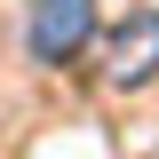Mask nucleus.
I'll list each match as a JSON object with an SVG mask.
<instances>
[{"instance_id":"obj_2","label":"nucleus","mask_w":159,"mask_h":159,"mask_svg":"<svg viewBox=\"0 0 159 159\" xmlns=\"http://www.w3.org/2000/svg\"><path fill=\"white\" fill-rule=\"evenodd\" d=\"M96 40V0H32V56L40 64H72Z\"/></svg>"},{"instance_id":"obj_1","label":"nucleus","mask_w":159,"mask_h":159,"mask_svg":"<svg viewBox=\"0 0 159 159\" xmlns=\"http://www.w3.org/2000/svg\"><path fill=\"white\" fill-rule=\"evenodd\" d=\"M103 80H111L119 96L159 80V8H135V16L111 32V48H103Z\"/></svg>"}]
</instances>
